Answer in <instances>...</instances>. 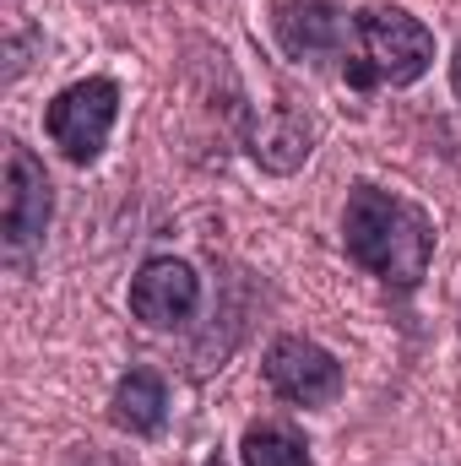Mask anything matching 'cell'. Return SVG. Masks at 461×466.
I'll return each instance as SVG.
<instances>
[{
  "mask_svg": "<svg viewBox=\"0 0 461 466\" xmlns=\"http://www.w3.org/2000/svg\"><path fill=\"white\" fill-rule=\"evenodd\" d=\"M343 244L385 288H418L435 260V223L424 207H413L380 185H358L343 212Z\"/></svg>",
  "mask_w": 461,
  "mask_h": 466,
  "instance_id": "1",
  "label": "cell"
},
{
  "mask_svg": "<svg viewBox=\"0 0 461 466\" xmlns=\"http://www.w3.org/2000/svg\"><path fill=\"white\" fill-rule=\"evenodd\" d=\"M364 66H353V82H380V87H413L435 66V33L407 16L402 5H369L353 22Z\"/></svg>",
  "mask_w": 461,
  "mask_h": 466,
  "instance_id": "2",
  "label": "cell"
},
{
  "mask_svg": "<svg viewBox=\"0 0 461 466\" xmlns=\"http://www.w3.org/2000/svg\"><path fill=\"white\" fill-rule=\"evenodd\" d=\"M119 119V87L109 76H87V82H71L55 104H49V141L71 157V163H93L109 141Z\"/></svg>",
  "mask_w": 461,
  "mask_h": 466,
  "instance_id": "3",
  "label": "cell"
},
{
  "mask_svg": "<svg viewBox=\"0 0 461 466\" xmlns=\"http://www.w3.org/2000/svg\"><path fill=\"white\" fill-rule=\"evenodd\" d=\"M49 174L44 163L22 147L5 141V207H0V228H5V249L22 255L27 244H38L49 228Z\"/></svg>",
  "mask_w": 461,
  "mask_h": 466,
  "instance_id": "4",
  "label": "cell"
},
{
  "mask_svg": "<svg viewBox=\"0 0 461 466\" xmlns=\"http://www.w3.org/2000/svg\"><path fill=\"white\" fill-rule=\"evenodd\" d=\"M266 385L293 407H326L343 390V363L304 337H282L266 352Z\"/></svg>",
  "mask_w": 461,
  "mask_h": 466,
  "instance_id": "5",
  "label": "cell"
},
{
  "mask_svg": "<svg viewBox=\"0 0 461 466\" xmlns=\"http://www.w3.org/2000/svg\"><path fill=\"white\" fill-rule=\"evenodd\" d=\"M196 304H201V277L185 260H169V255L147 260L130 282V315L141 326H158V331L185 326L196 315Z\"/></svg>",
  "mask_w": 461,
  "mask_h": 466,
  "instance_id": "6",
  "label": "cell"
},
{
  "mask_svg": "<svg viewBox=\"0 0 461 466\" xmlns=\"http://www.w3.org/2000/svg\"><path fill=\"white\" fill-rule=\"evenodd\" d=\"M271 27L293 60H337L347 38V22L332 0H282Z\"/></svg>",
  "mask_w": 461,
  "mask_h": 466,
  "instance_id": "7",
  "label": "cell"
},
{
  "mask_svg": "<svg viewBox=\"0 0 461 466\" xmlns=\"http://www.w3.org/2000/svg\"><path fill=\"white\" fill-rule=\"evenodd\" d=\"M163 418H169V390H163V380H158L152 369H130L115 385V396H109V423L125 429V434H136V440H147V434L163 429Z\"/></svg>",
  "mask_w": 461,
  "mask_h": 466,
  "instance_id": "8",
  "label": "cell"
},
{
  "mask_svg": "<svg viewBox=\"0 0 461 466\" xmlns=\"http://www.w3.org/2000/svg\"><path fill=\"white\" fill-rule=\"evenodd\" d=\"M310 136H315V130L293 115V109H277V115L261 119V130H255L250 152H255V163H261V168L288 174V168H299V163L310 157Z\"/></svg>",
  "mask_w": 461,
  "mask_h": 466,
  "instance_id": "9",
  "label": "cell"
},
{
  "mask_svg": "<svg viewBox=\"0 0 461 466\" xmlns=\"http://www.w3.org/2000/svg\"><path fill=\"white\" fill-rule=\"evenodd\" d=\"M239 461L244 466H315L310 461V445H304L293 429H282V423H255V429H244Z\"/></svg>",
  "mask_w": 461,
  "mask_h": 466,
  "instance_id": "10",
  "label": "cell"
},
{
  "mask_svg": "<svg viewBox=\"0 0 461 466\" xmlns=\"http://www.w3.org/2000/svg\"><path fill=\"white\" fill-rule=\"evenodd\" d=\"M451 87H456V98H461V44H456V55H451Z\"/></svg>",
  "mask_w": 461,
  "mask_h": 466,
  "instance_id": "11",
  "label": "cell"
},
{
  "mask_svg": "<svg viewBox=\"0 0 461 466\" xmlns=\"http://www.w3.org/2000/svg\"><path fill=\"white\" fill-rule=\"evenodd\" d=\"M207 466H223V461H218V456H212V461H207Z\"/></svg>",
  "mask_w": 461,
  "mask_h": 466,
  "instance_id": "12",
  "label": "cell"
}]
</instances>
